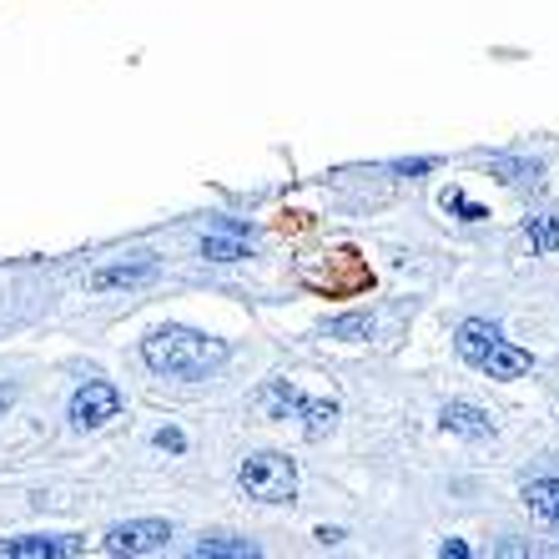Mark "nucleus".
I'll list each match as a JSON object with an SVG mask.
<instances>
[{
    "instance_id": "1",
    "label": "nucleus",
    "mask_w": 559,
    "mask_h": 559,
    "mask_svg": "<svg viewBox=\"0 0 559 559\" xmlns=\"http://www.w3.org/2000/svg\"><path fill=\"white\" fill-rule=\"evenodd\" d=\"M142 358L152 373L167 378H207L212 368L227 364V343L192 333V328H156L152 338L142 343Z\"/></svg>"
},
{
    "instance_id": "15",
    "label": "nucleus",
    "mask_w": 559,
    "mask_h": 559,
    "mask_svg": "<svg viewBox=\"0 0 559 559\" xmlns=\"http://www.w3.org/2000/svg\"><path fill=\"white\" fill-rule=\"evenodd\" d=\"M530 242H534V252H555L559 248V222L555 217H530Z\"/></svg>"
},
{
    "instance_id": "5",
    "label": "nucleus",
    "mask_w": 559,
    "mask_h": 559,
    "mask_svg": "<svg viewBox=\"0 0 559 559\" xmlns=\"http://www.w3.org/2000/svg\"><path fill=\"white\" fill-rule=\"evenodd\" d=\"M167 545H171L167 520H131L106 534V549H111V555H156V549H167Z\"/></svg>"
},
{
    "instance_id": "9",
    "label": "nucleus",
    "mask_w": 559,
    "mask_h": 559,
    "mask_svg": "<svg viewBox=\"0 0 559 559\" xmlns=\"http://www.w3.org/2000/svg\"><path fill=\"white\" fill-rule=\"evenodd\" d=\"M298 418H302V433H308V439H323V433H333V424H338V404H328V399H302Z\"/></svg>"
},
{
    "instance_id": "17",
    "label": "nucleus",
    "mask_w": 559,
    "mask_h": 559,
    "mask_svg": "<svg viewBox=\"0 0 559 559\" xmlns=\"http://www.w3.org/2000/svg\"><path fill=\"white\" fill-rule=\"evenodd\" d=\"M443 207L464 212V222H479V217H484V207H474V202H464V197H459V192H449V202H443Z\"/></svg>"
},
{
    "instance_id": "3",
    "label": "nucleus",
    "mask_w": 559,
    "mask_h": 559,
    "mask_svg": "<svg viewBox=\"0 0 559 559\" xmlns=\"http://www.w3.org/2000/svg\"><path fill=\"white\" fill-rule=\"evenodd\" d=\"M242 489H248L252 499H262V504H293L298 499V468H293V459L287 454H252L248 464H242Z\"/></svg>"
},
{
    "instance_id": "2",
    "label": "nucleus",
    "mask_w": 559,
    "mask_h": 559,
    "mask_svg": "<svg viewBox=\"0 0 559 559\" xmlns=\"http://www.w3.org/2000/svg\"><path fill=\"white\" fill-rule=\"evenodd\" d=\"M454 348L468 368H479V373H489V378H524L534 368L530 353L514 348V343H504V333H499L495 323H484V318L459 323Z\"/></svg>"
},
{
    "instance_id": "6",
    "label": "nucleus",
    "mask_w": 559,
    "mask_h": 559,
    "mask_svg": "<svg viewBox=\"0 0 559 559\" xmlns=\"http://www.w3.org/2000/svg\"><path fill=\"white\" fill-rule=\"evenodd\" d=\"M0 555L11 559H61V555H76L71 534H21V539H5Z\"/></svg>"
},
{
    "instance_id": "8",
    "label": "nucleus",
    "mask_w": 559,
    "mask_h": 559,
    "mask_svg": "<svg viewBox=\"0 0 559 559\" xmlns=\"http://www.w3.org/2000/svg\"><path fill=\"white\" fill-rule=\"evenodd\" d=\"M156 267L152 262H121V267H102V273L92 277V287H142L152 283Z\"/></svg>"
},
{
    "instance_id": "12",
    "label": "nucleus",
    "mask_w": 559,
    "mask_h": 559,
    "mask_svg": "<svg viewBox=\"0 0 559 559\" xmlns=\"http://www.w3.org/2000/svg\"><path fill=\"white\" fill-rule=\"evenodd\" d=\"M197 555L202 559H252L258 555V545H252V539H202Z\"/></svg>"
},
{
    "instance_id": "4",
    "label": "nucleus",
    "mask_w": 559,
    "mask_h": 559,
    "mask_svg": "<svg viewBox=\"0 0 559 559\" xmlns=\"http://www.w3.org/2000/svg\"><path fill=\"white\" fill-rule=\"evenodd\" d=\"M117 414H121V393L111 389V383H102V378L81 383L76 399H71V424H76V429H102V424H111Z\"/></svg>"
},
{
    "instance_id": "11",
    "label": "nucleus",
    "mask_w": 559,
    "mask_h": 559,
    "mask_svg": "<svg viewBox=\"0 0 559 559\" xmlns=\"http://www.w3.org/2000/svg\"><path fill=\"white\" fill-rule=\"evenodd\" d=\"M262 408H267L273 418H298L302 393L287 389V383H267V389H262Z\"/></svg>"
},
{
    "instance_id": "14",
    "label": "nucleus",
    "mask_w": 559,
    "mask_h": 559,
    "mask_svg": "<svg viewBox=\"0 0 559 559\" xmlns=\"http://www.w3.org/2000/svg\"><path fill=\"white\" fill-rule=\"evenodd\" d=\"M202 258H212V262H237V258H248V248H242L237 237L212 233V237H202Z\"/></svg>"
},
{
    "instance_id": "10",
    "label": "nucleus",
    "mask_w": 559,
    "mask_h": 559,
    "mask_svg": "<svg viewBox=\"0 0 559 559\" xmlns=\"http://www.w3.org/2000/svg\"><path fill=\"white\" fill-rule=\"evenodd\" d=\"M524 499H530V509L539 520H549V524L559 520V479H534L530 489H524Z\"/></svg>"
},
{
    "instance_id": "13",
    "label": "nucleus",
    "mask_w": 559,
    "mask_h": 559,
    "mask_svg": "<svg viewBox=\"0 0 559 559\" xmlns=\"http://www.w3.org/2000/svg\"><path fill=\"white\" fill-rule=\"evenodd\" d=\"M328 338H348V343L373 338V318H368V312H353V318H333V323H328Z\"/></svg>"
},
{
    "instance_id": "18",
    "label": "nucleus",
    "mask_w": 559,
    "mask_h": 559,
    "mask_svg": "<svg viewBox=\"0 0 559 559\" xmlns=\"http://www.w3.org/2000/svg\"><path fill=\"white\" fill-rule=\"evenodd\" d=\"M11 404H15V389H11V383H0V414H5Z\"/></svg>"
},
{
    "instance_id": "16",
    "label": "nucleus",
    "mask_w": 559,
    "mask_h": 559,
    "mask_svg": "<svg viewBox=\"0 0 559 559\" xmlns=\"http://www.w3.org/2000/svg\"><path fill=\"white\" fill-rule=\"evenodd\" d=\"M156 449H167V454H182V449H187L182 429H156Z\"/></svg>"
},
{
    "instance_id": "7",
    "label": "nucleus",
    "mask_w": 559,
    "mask_h": 559,
    "mask_svg": "<svg viewBox=\"0 0 559 559\" xmlns=\"http://www.w3.org/2000/svg\"><path fill=\"white\" fill-rule=\"evenodd\" d=\"M443 429L459 433V439H489V433H495V418L474 404H449L443 408Z\"/></svg>"
},
{
    "instance_id": "19",
    "label": "nucleus",
    "mask_w": 559,
    "mask_h": 559,
    "mask_svg": "<svg viewBox=\"0 0 559 559\" xmlns=\"http://www.w3.org/2000/svg\"><path fill=\"white\" fill-rule=\"evenodd\" d=\"M555 530H559V520H555Z\"/></svg>"
}]
</instances>
